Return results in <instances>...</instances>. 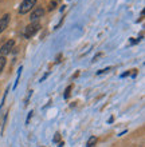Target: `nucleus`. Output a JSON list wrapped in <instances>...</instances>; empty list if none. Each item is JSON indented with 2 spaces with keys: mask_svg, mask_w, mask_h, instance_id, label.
Masks as SVG:
<instances>
[{
  "mask_svg": "<svg viewBox=\"0 0 145 147\" xmlns=\"http://www.w3.org/2000/svg\"><path fill=\"white\" fill-rule=\"evenodd\" d=\"M39 28H40V23H39V22H34V23H30L27 27H26V30H24V38L31 39L32 36L36 34V32L39 31Z\"/></svg>",
  "mask_w": 145,
  "mask_h": 147,
  "instance_id": "obj_1",
  "label": "nucleus"
},
{
  "mask_svg": "<svg viewBox=\"0 0 145 147\" xmlns=\"http://www.w3.org/2000/svg\"><path fill=\"white\" fill-rule=\"evenodd\" d=\"M36 0H23V3L20 4L19 7V13L20 15H24V13H27V12L31 11V8L35 5Z\"/></svg>",
  "mask_w": 145,
  "mask_h": 147,
  "instance_id": "obj_2",
  "label": "nucleus"
},
{
  "mask_svg": "<svg viewBox=\"0 0 145 147\" xmlns=\"http://www.w3.org/2000/svg\"><path fill=\"white\" fill-rule=\"evenodd\" d=\"M14 44H15V42L14 40H8V42H5L1 46V48H0V54H1V56H5V55H8L10 52L12 51V48H14Z\"/></svg>",
  "mask_w": 145,
  "mask_h": 147,
  "instance_id": "obj_3",
  "label": "nucleus"
},
{
  "mask_svg": "<svg viewBox=\"0 0 145 147\" xmlns=\"http://www.w3.org/2000/svg\"><path fill=\"white\" fill-rule=\"evenodd\" d=\"M43 15H44V9H43V8H35V9L32 11V13H31L30 22H31V23H34V22H38V20H39Z\"/></svg>",
  "mask_w": 145,
  "mask_h": 147,
  "instance_id": "obj_4",
  "label": "nucleus"
},
{
  "mask_svg": "<svg viewBox=\"0 0 145 147\" xmlns=\"http://www.w3.org/2000/svg\"><path fill=\"white\" fill-rule=\"evenodd\" d=\"M10 18H11L10 13H5V15L0 19V34H1V32L8 27V24H10Z\"/></svg>",
  "mask_w": 145,
  "mask_h": 147,
  "instance_id": "obj_5",
  "label": "nucleus"
},
{
  "mask_svg": "<svg viewBox=\"0 0 145 147\" xmlns=\"http://www.w3.org/2000/svg\"><path fill=\"white\" fill-rule=\"evenodd\" d=\"M95 143H97V138H95V136H90V138H89V140H87L86 147H94Z\"/></svg>",
  "mask_w": 145,
  "mask_h": 147,
  "instance_id": "obj_6",
  "label": "nucleus"
},
{
  "mask_svg": "<svg viewBox=\"0 0 145 147\" xmlns=\"http://www.w3.org/2000/svg\"><path fill=\"white\" fill-rule=\"evenodd\" d=\"M4 66H5V58H4V56H0V74L3 71Z\"/></svg>",
  "mask_w": 145,
  "mask_h": 147,
  "instance_id": "obj_7",
  "label": "nucleus"
},
{
  "mask_svg": "<svg viewBox=\"0 0 145 147\" xmlns=\"http://www.w3.org/2000/svg\"><path fill=\"white\" fill-rule=\"evenodd\" d=\"M71 88H73V86H69L66 88V91H65V98H69V95H70V91H71Z\"/></svg>",
  "mask_w": 145,
  "mask_h": 147,
  "instance_id": "obj_8",
  "label": "nucleus"
},
{
  "mask_svg": "<svg viewBox=\"0 0 145 147\" xmlns=\"http://www.w3.org/2000/svg\"><path fill=\"white\" fill-rule=\"evenodd\" d=\"M59 139H61V134H59V132H57V134H55V138H54V142H58Z\"/></svg>",
  "mask_w": 145,
  "mask_h": 147,
  "instance_id": "obj_9",
  "label": "nucleus"
},
{
  "mask_svg": "<svg viewBox=\"0 0 145 147\" xmlns=\"http://www.w3.org/2000/svg\"><path fill=\"white\" fill-rule=\"evenodd\" d=\"M55 8V3H52V4H50V11H52Z\"/></svg>",
  "mask_w": 145,
  "mask_h": 147,
  "instance_id": "obj_10",
  "label": "nucleus"
}]
</instances>
